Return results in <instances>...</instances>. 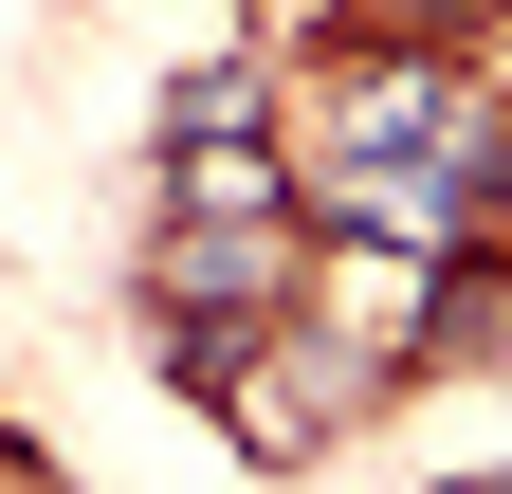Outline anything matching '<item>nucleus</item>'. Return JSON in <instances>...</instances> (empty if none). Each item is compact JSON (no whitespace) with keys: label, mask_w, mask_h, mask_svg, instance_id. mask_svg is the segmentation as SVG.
Masks as SVG:
<instances>
[{"label":"nucleus","mask_w":512,"mask_h":494,"mask_svg":"<svg viewBox=\"0 0 512 494\" xmlns=\"http://www.w3.org/2000/svg\"><path fill=\"white\" fill-rule=\"evenodd\" d=\"M494 202H512V129H494Z\"/></svg>","instance_id":"f257e3e1"},{"label":"nucleus","mask_w":512,"mask_h":494,"mask_svg":"<svg viewBox=\"0 0 512 494\" xmlns=\"http://www.w3.org/2000/svg\"><path fill=\"white\" fill-rule=\"evenodd\" d=\"M458 494H512V476H458Z\"/></svg>","instance_id":"f03ea898"}]
</instances>
